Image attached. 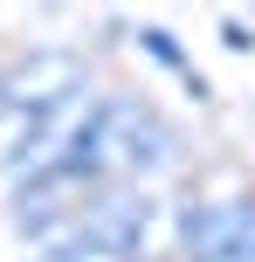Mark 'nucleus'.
Listing matches in <instances>:
<instances>
[{"label":"nucleus","instance_id":"obj_1","mask_svg":"<svg viewBox=\"0 0 255 262\" xmlns=\"http://www.w3.org/2000/svg\"><path fill=\"white\" fill-rule=\"evenodd\" d=\"M104 131H110V166H152L166 152V124L145 104H104Z\"/></svg>","mask_w":255,"mask_h":262}]
</instances>
